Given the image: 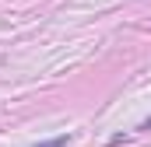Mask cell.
<instances>
[{
    "instance_id": "1",
    "label": "cell",
    "mask_w": 151,
    "mask_h": 147,
    "mask_svg": "<svg viewBox=\"0 0 151 147\" xmlns=\"http://www.w3.org/2000/svg\"><path fill=\"white\" fill-rule=\"evenodd\" d=\"M70 144V137L67 133H60V137H53V140H42V144H35V147H67Z\"/></svg>"
}]
</instances>
